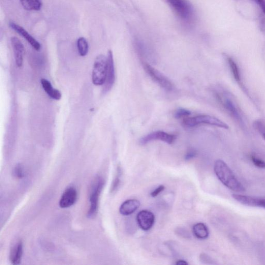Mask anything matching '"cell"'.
<instances>
[{"instance_id":"cell-11","label":"cell","mask_w":265,"mask_h":265,"mask_svg":"<svg viewBox=\"0 0 265 265\" xmlns=\"http://www.w3.org/2000/svg\"><path fill=\"white\" fill-rule=\"evenodd\" d=\"M9 26L11 28L21 35L36 50H40V44L32 36L27 32L22 26L14 22L10 21Z\"/></svg>"},{"instance_id":"cell-18","label":"cell","mask_w":265,"mask_h":265,"mask_svg":"<svg viewBox=\"0 0 265 265\" xmlns=\"http://www.w3.org/2000/svg\"><path fill=\"white\" fill-rule=\"evenodd\" d=\"M193 232L195 237L200 240L208 238L209 231L207 227L203 223H198L193 227Z\"/></svg>"},{"instance_id":"cell-17","label":"cell","mask_w":265,"mask_h":265,"mask_svg":"<svg viewBox=\"0 0 265 265\" xmlns=\"http://www.w3.org/2000/svg\"><path fill=\"white\" fill-rule=\"evenodd\" d=\"M220 102L232 114L236 117V118H239V114L238 109H237L236 106L233 102V100L229 98V96L227 95L221 96L219 95L218 96Z\"/></svg>"},{"instance_id":"cell-5","label":"cell","mask_w":265,"mask_h":265,"mask_svg":"<svg viewBox=\"0 0 265 265\" xmlns=\"http://www.w3.org/2000/svg\"><path fill=\"white\" fill-rule=\"evenodd\" d=\"M104 184L103 179L101 177H97L91 187L89 200L90 205L87 215L90 218L94 217L98 211L99 197Z\"/></svg>"},{"instance_id":"cell-20","label":"cell","mask_w":265,"mask_h":265,"mask_svg":"<svg viewBox=\"0 0 265 265\" xmlns=\"http://www.w3.org/2000/svg\"><path fill=\"white\" fill-rule=\"evenodd\" d=\"M77 48L81 56L84 57L88 52L89 45L88 41L84 37H81L77 40Z\"/></svg>"},{"instance_id":"cell-19","label":"cell","mask_w":265,"mask_h":265,"mask_svg":"<svg viewBox=\"0 0 265 265\" xmlns=\"http://www.w3.org/2000/svg\"><path fill=\"white\" fill-rule=\"evenodd\" d=\"M23 7L27 10H39L42 6L41 0H20Z\"/></svg>"},{"instance_id":"cell-13","label":"cell","mask_w":265,"mask_h":265,"mask_svg":"<svg viewBox=\"0 0 265 265\" xmlns=\"http://www.w3.org/2000/svg\"><path fill=\"white\" fill-rule=\"evenodd\" d=\"M11 43L14 52L16 65L21 67L23 65L24 49L20 40L16 37L11 38Z\"/></svg>"},{"instance_id":"cell-24","label":"cell","mask_w":265,"mask_h":265,"mask_svg":"<svg viewBox=\"0 0 265 265\" xmlns=\"http://www.w3.org/2000/svg\"><path fill=\"white\" fill-rule=\"evenodd\" d=\"M190 115L191 112L190 110L184 108H180L176 111L175 117L176 119H180L184 117L185 118Z\"/></svg>"},{"instance_id":"cell-8","label":"cell","mask_w":265,"mask_h":265,"mask_svg":"<svg viewBox=\"0 0 265 265\" xmlns=\"http://www.w3.org/2000/svg\"><path fill=\"white\" fill-rule=\"evenodd\" d=\"M115 81V69L113 54L109 50L107 55V71L104 83V92L106 93L113 88Z\"/></svg>"},{"instance_id":"cell-16","label":"cell","mask_w":265,"mask_h":265,"mask_svg":"<svg viewBox=\"0 0 265 265\" xmlns=\"http://www.w3.org/2000/svg\"><path fill=\"white\" fill-rule=\"evenodd\" d=\"M40 82L44 91L51 99L55 100H59L61 99L62 95L60 91L57 89H54L52 86L51 83L48 80L42 78L41 79Z\"/></svg>"},{"instance_id":"cell-28","label":"cell","mask_w":265,"mask_h":265,"mask_svg":"<svg viewBox=\"0 0 265 265\" xmlns=\"http://www.w3.org/2000/svg\"><path fill=\"white\" fill-rule=\"evenodd\" d=\"M254 1L260 6L265 14V0H254Z\"/></svg>"},{"instance_id":"cell-1","label":"cell","mask_w":265,"mask_h":265,"mask_svg":"<svg viewBox=\"0 0 265 265\" xmlns=\"http://www.w3.org/2000/svg\"><path fill=\"white\" fill-rule=\"evenodd\" d=\"M214 171L223 185L229 189L238 192L246 190L244 185L224 161L221 160L216 161L214 165Z\"/></svg>"},{"instance_id":"cell-22","label":"cell","mask_w":265,"mask_h":265,"mask_svg":"<svg viewBox=\"0 0 265 265\" xmlns=\"http://www.w3.org/2000/svg\"><path fill=\"white\" fill-rule=\"evenodd\" d=\"M254 126L265 141V122L261 120H256L254 123Z\"/></svg>"},{"instance_id":"cell-29","label":"cell","mask_w":265,"mask_h":265,"mask_svg":"<svg viewBox=\"0 0 265 265\" xmlns=\"http://www.w3.org/2000/svg\"><path fill=\"white\" fill-rule=\"evenodd\" d=\"M176 264L178 265H188V263L184 260H179L176 263Z\"/></svg>"},{"instance_id":"cell-2","label":"cell","mask_w":265,"mask_h":265,"mask_svg":"<svg viewBox=\"0 0 265 265\" xmlns=\"http://www.w3.org/2000/svg\"><path fill=\"white\" fill-rule=\"evenodd\" d=\"M183 124L184 126L187 128H192L200 124H205L223 129H229V125L224 122L216 117L207 115H201L185 118L183 120Z\"/></svg>"},{"instance_id":"cell-10","label":"cell","mask_w":265,"mask_h":265,"mask_svg":"<svg viewBox=\"0 0 265 265\" xmlns=\"http://www.w3.org/2000/svg\"><path fill=\"white\" fill-rule=\"evenodd\" d=\"M138 226L144 231L150 230L155 222V216L148 211L144 210L139 212L137 216Z\"/></svg>"},{"instance_id":"cell-7","label":"cell","mask_w":265,"mask_h":265,"mask_svg":"<svg viewBox=\"0 0 265 265\" xmlns=\"http://www.w3.org/2000/svg\"><path fill=\"white\" fill-rule=\"evenodd\" d=\"M176 139V136L175 135L158 131L152 132L142 138L139 143L144 145L152 141H161L167 144H172Z\"/></svg>"},{"instance_id":"cell-9","label":"cell","mask_w":265,"mask_h":265,"mask_svg":"<svg viewBox=\"0 0 265 265\" xmlns=\"http://www.w3.org/2000/svg\"><path fill=\"white\" fill-rule=\"evenodd\" d=\"M233 198L240 203L249 207H259L265 209V197L248 196L239 194H233Z\"/></svg>"},{"instance_id":"cell-27","label":"cell","mask_w":265,"mask_h":265,"mask_svg":"<svg viewBox=\"0 0 265 265\" xmlns=\"http://www.w3.org/2000/svg\"><path fill=\"white\" fill-rule=\"evenodd\" d=\"M165 189V187L164 186H160L156 189L153 191L151 193V196L153 198H155L159 195L162 191Z\"/></svg>"},{"instance_id":"cell-12","label":"cell","mask_w":265,"mask_h":265,"mask_svg":"<svg viewBox=\"0 0 265 265\" xmlns=\"http://www.w3.org/2000/svg\"><path fill=\"white\" fill-rule=\"evenodd\" d=\"M77 199V192L75 188L69 187L63 193L59 202L60 207L67 208L72 206Z\"/></svg>"},{"instance_id":"cell-26","label":"cell","mask_w":265,"mask_h":265,"mask_svg":"<svg viewBox=\"0 0 265 265\" xmlns=\"http://www.w3.org/2000/svg\"><path fill=\"white\" fill-rule=\"evenodd\" d=\"M197 155V152L194 149H190L187 153V154L185 157V159L187 161L190 160L196 157Z\"/></svg>"},{"instance_id":"cell-25","label":"cell","mask_w":265,"mask_h":265,"mask_svg":"<svg viewBox=\"0 0 265 265\" xmlns=\"http://www.w3.org/2000/svg\"><path fill=\"white\" fill-rule=\"evenodd\" d=\"M14 175L18 178H22L24 176L23 167L20 164H18L15 167Z\"/></svg>"},{"instance_id":"cell-14","label":"cell","mask_w":265,"mask_h":265,"mask_svg":"<svg viewBox=\"0 0 265 265\" xmlns=\"http://www.w3.org/2000/svg\"><path fill=\"white\" fill-rule=\"evenodd\" d=\"M140 206V202L138 200L133 199L127 200L121 205L119 212L123 216H129L133 214Z\"/></svg>"},{"instance_id":"cell-3","label":"cell","mask_w":265,"mask_h":265,"mask_svg":"<svg viewBox=\"0 0 265 265\" xmlns=\"http://www.w3.org/2000/svg\"><path fill=\"white\" fill-rule=\"evenodd\" d=\"M176 15L181 20L190 21L193 16V9L188 0H166Z\"/></svg>"},{"instance_id":"cell-23","label":"cell","mask_w":265,"mask_h":265,"mask_svg":"<svg viewBox=\"0 0 265 265\" xmlns=\"http://www.w3.org/2000/svg\"><path fill=\"white\" fill-rule=\"evenodd\" d=\"M251 160L252 161L254 164L258 168L265 169V161L262 159L252 155L251 156Z\"/></svg>"},{"instance_id":"cell-15","label":"cell","mask_w":265,"mask_h":265,"mask_svg":"<svg viewBox=\"0 0 265 265\" xmlns=\"http://www.w3.org/2000/svg\"><path fill=\"white\" fill-rule=\"evenodd\" d=\"M23 255V243L21 241L18 242L11 249L9 260L13 265H19L21 262Z\"/></svg>"},{"instance_id":"cell-4","label":"cell","mask_w":265,"mask_h":265,"mask_svg":"<svg viewBox=\"0 0 265 265\" xmlns=\"http://www.w3.org/2000/svg\"><path fill=\"white\" fill-rule=\"evenodd\" d=\"M107 71V57L104 55H98L94 63L92 80L96 86L104 85Z\"/></svg>"},{"instance_id":"cell-6","label":"cell","mask_w":265,"mask_h":265,"mask_svg":"<svg viewBox=\"0 0 265 265\" xmlns=\"http://www.w3.org/2000/svg\"><path fill=\"white\" fill-rule=\"evenodd\" d=\"M143 64L146 72L153 81L166 91L173 90L174 87L173 83L168 78L149 64L146 62Z\"/></svg>"},{"instance_id":"cell-21","label":"cell","mask_w":265,"mask_h":265,"mask_svg":"<svg viewBox=\"0 0 265 265\" xmlns=\"http://www.w3.org/2000/svg\"><path fill=\"white\" fill-rule=\"evenodd\" d=\"M228 61L234 78L237 81H240L241 80V75L238 66H237V64L232 58H229Z\"/></svg>"}]
</instances>
